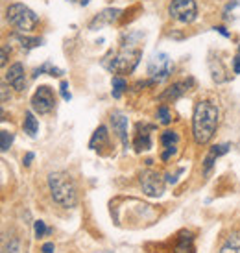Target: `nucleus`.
<instances>
[{"mask_svg": "<svg viewBox=\"0 0 240 253\" xmlns=\"http://www.w3.org/2000/svg\"><path fill=\"white\" fill-rule=\"evenodd\" d=\"M218 126V107L211 102H198L194 107V117H192V135L196 144H207L212 139V135Z\"/></svg>", "mask_w": 240, "mask_h": 253, "instance_id": "nucleus-1", "label": "nucleus"}, {"mask_svg": "<svg viewBox=\"0 0 240 253\" xmlns=\"http://www.w3.org/2000/svg\"><path fill=\"white\" fill-rule=\"evenodd\" d=\"M48 189L54 202L61 207L71 209L78 204V190L67 172H52L48 176Z\"/></svg>", "mask_w": 240, "mask_h": 253, "instance_id": "nucleus-2", "label": "nucleus"}, {"mask_svg": "<svg viewBox=\"0 0 240 253\" xmlns=\"http://www.w3.org/2000/svg\"><path fill=\"white\" fill-rule=\"evenodd\" d=\"M6 17L9 24L19 32H30V30L36 28L37 22H39V17L36 15V11H32L24 4H11L7 7Z\"/></svg>", "mask_w": 240, "mask_h": 253, "instance_id": "nucleus-3", "label": "nucleus"}, {"mask_svg": "<svg viewBox=\"0 0 240 253\" xmlns=\"http://www.w3.org/2000/svg\"><path fill=\"white\" fill-rule=\"evenodd\" d=\"M172 71H174V63L166 54L159 52V54L152 56L148 63V74L154 82H164L172 74Z\"/></svg>", "mask_w": 240, "mask_h": 253, "instance_id": "nucleus-4", "label": "nucleus"}, {"mask_svg": "<svg viewBox=\"0 0 240 253\" xmlns=\"http://www.w3.org/2000/svg\"><path fill=\"white\" fill-rule=\"evenodd\" d=\"M168 13L174 21L189 24V22H192L196 19L198 7H196L194 0H172V4L168 7Z\"/></svg>", "mask_w": 240, "mask_h": 253, "instance_id": "nucleus-5", "label": "nucleus"}, {"mask_svg": "<svg viewBox=\"0 0 240 253\" xmlns=\"http://www.w3.org/2000/svg\"><path fill=\"white\" fill-rule=\"evenodd\" d=\"M139 57H141V52L139 50H124L119 56H113L111 63H107L106 67L111 72H117V74H122V72H131L135 69V65L139 63Z\"/></svg>", "mask_w": 240, "mask_h": 253, "instance_id": "nucleus-6", "label": "nucleus"}, {"mask_svg": "<svg viewBox=\"0 0 240 253\" xmlns=\"http://www.w3.org/2000/svg\"><path fill=\"white\" fill-rule=\"evenodd\" d=\"M56 106V98H54V92L48 85H41L37 87V91L32 96V107L34 111H37L39 115H46L54 109Z\"/></svg>", "mask_w": 240, "mask_h": 253, "instance_id": "nucleus-7", "label": "nucleus"}, {"mask_svg": "<svg viewBox=\"0 0 240 253\" xmlns=\"http://www.w3.org/2000/svg\"><path fill=\"white\" fill-rule=\"evenodd\" d=\"M141 185L144 194H148V196H161L164 192V179L154 170H148V172L142 174Z\"/></svg>", "mask_w": 240, "mask_h": 253, "instance_id": "nucleus-8", "label": "nucleus"}, {"mask_svg": "<svg viewBox=\"0 0 240 253\" xmlns=\"http://www.w3.org/2000/svg\"><path fill=\"white\" fill-rule=\"evenodd\" d=\"M6 82L15 91H24L26 89V76H24V67L22 63H15L9 67V71L6 72Z\"/></svg>", "mask_w": 240, "mask_h": 253, "instance_id": "nucleus-9", "label": "nucleus"}, {"mask_svg": "<svg viewBox=\"0 0 240 253\" xmlns=\"http://www.w3.org/2000/svg\"><path fill=\"white\" fill-rule=\"evenodd\" d=\"M154 129V126H148V124H137V135H135L133 146L137 152H142V150H150L152 148V141H150V131Z\"/></svg>", "mask_w": 240, "mask_h": 253, "instance_id": "nucleus-10", "label": "nucleus"}, {"mask_svg": "<svg viewBox=\"0 0 240 253\" xmlns=\"http://www.w3.org/2000/svg\"><path fill=\"white\" fill-rule=\"evenodd\" d=\"M111 124L117 135L120 137V141L124 142V146H127V119L122 113H113L111 115Z\"/></svg>", "mask_w": 240, "mask_h": 253, "instance_id": "nucleus-11", "label": "nucleus"}, {"mask_svg": "<svg viewBox=\"0 0 240 253\" xmlns=\"http://www.w3.org/2000/svg\"><path fill=\"white\" fill-rule=\"evenodd\" d=\"M187 91H189V84H187V82H177V84H174L172 87H168L166 91L162 92L161 96H159V100H161V102H166V100H177V98H181Z\"/></svg>", "mask_w": 240, "mask_h": 253, "instance_id": "nucleus-12", "label": "nucleus"}, {"mask_svg": "<svg viewBox=\"0 0 240 253\" xmlns=\"http://www.w3.org/2000/svg\"><path fill=\"white\" fill-rule=\"evenodd\" d=\"M176 253H194V235L191 231H183L177 237Z\"/></svg>", "mask_w": 240, "mask_h": 253, "instance_id": "nucleus-13", "label": "nucleus"}, {"mask_svg": "<svg viewBox=\"0 0 240 253\" xmlns=\"http://www.w3.org/2000/svg\"><path fill=\"white\" fill-rule=\"evenodd\" d=\"M119 15H120V9H104V11L91 22V28L94 30L96 26L100 28V26H104V24H109V22H113Z\"/></svg>", "mask_w": 240, "mask_h": 253, "instance_id": "nucleus-14", "label": "nucleus"}, {"mask_svg": "<svg viewBox=\"0 0 240 253\" xmlns=\"http://www.w3.org/2000/svg\"><path fill=\"white\" fill-rule=\"evenodd\" d=\"M220 253H240V231H235L227 237L224 246L220 248Z\"/></svg>", "mask_w": 240, "mask_h": 253, "instance_id": "nucleus-15", "label": "nucleus"}, {"mask_svg": "<svg viewBox=\"0 0 240 253\" xmlns=\"http://www.w3.org/2000/svg\"><path fill=\"white\" fill-rule=\"evenodd\" d=\"M227 150H229V144H216V146L211 148V152L207 154V157H205V172H209L212 167V163H214V159L216 157H220V155L227 154Z\"/></svg>", "mask_w": 240, "mask_h": 253, "instance_id": "nucleus-16", "label": "nucleus"}, {"mask_svg": "<svg viewBox=\"0 0 240 253\" xmlns=\"http://www.w3.org/2000/svg\"><path fill=\"white\" fill-rule=\"evenodd\" d=\"M37 129H39V122H37V119L34 117V113L26 111V115H24V131H26L30 137H36Z\"/></svg>", "mask_w": 240, "mask_h": 253, "instance_id": "nucleus-17", "label": "nucleus"}, {"mask_svg": "<svg viewBox=\"0 0 240 253\" xmlns=\"http://www.w3.org/2000/svg\"><path fill=\"white\" fill-rule=\"evenodd\" d=\"M107 141V127L106 126H100L96 131H94V135H92L91 142H89V148H96V144H104V142Z\"/></svg>", "mask_w": 240, "mask_h": 253, "instance_id": "nucleus-18", "label": "nucleus"}, {"mask_svg": "<svg viewBox=\"0 0 240 253\" xmlns=\"http://www.w3.org/2000/svg\"><path fill=\"white\" fill-rule=\"evenodd\" d=\"M177 141H179V137H177L176 131H164L161 135V144L164 148H174L177 144Z\"/></svg>", "mask_w": 240, "mask_h": 253, "instance_id": "nucleus-19", "label": "nucleus"}, {"mask_svg": "<svg viewBox=\"0 0 240 253\" xmlns=\"http://www.w3.org/2000/svg\"><path fill=\"white\" fill-rule=\"evenodd\" d=\"M11 144H13V135L9 133V131H6V129H2L0 131V150L6 152V150H9Z\"/></svg>", "mask_w": 240, "mask_h": 253, "instance_id": "nucleus-20", "label": "nucleus"}, {"mask_svg": "<svg viewBox=\"0 0 240 253\" xmlns=\"http://www.w3.org/2000/svg\"><path fill=\"white\" fill-rule=\"evenodd\" d=\"M127 85H126V82L122 80L120 76H115L113 78V96L115 98H120V94L124 92V89H126Z\"/></svg>", "mask_w": 240, "mask_h": 253, "instance_id": "nucleus-21", "label": "nucleus"}, {"mask_svg": "<svg viewBox=\"0 0 240 253\" xmlns=\"http://www.w3.org/2000/svg\"><path fill=\"white\" fill-rule=\"evenodd\" d=\"M17 39H19V42L22 44V48H34V46H39V44H41V39H37V37H22V36H19Z\"/></svg>", "mask_w": 240, "mask_h": 253, "instance_id": "nucleus-22", "label": "nucleus"}, {"mask_svg": "<svg viewBox=\"0 0 240 253\" xmlns=\"http://www.w3.org/2000/svg\"><path fill=\"white\" fill-rule=\"evenodd\" d=\"M34 231H36L37 239H41V237H44V235H50V229L46 227V224H44L42 220H37L36 224H34Z\"/></svg>", "mask_w": 240, "mask_h": 253, "instance_id": "nucleus-23", "label": "nucleus"}, {"mask_svg": "<svg viewBox=\"0 0 240 253\" xmlns=\"http://www.w3.org/2000/svg\"><path fill=\"white\" fill-rule=\"evenodd\" d=\"M157 119L161 120V124H168L170 120H172V115H170L168 107H159V111H157Z\"/></svg>", "mask_w": 240, "mask_h": 253, "instance_id": "nucleus-24", "label": "nucleus"}, {"mask_svg": "<svg viewBox=\"0 0 240 253\" xmlns=\"http://www.w3.org/2000/svg\"><path fill=\"white\" fill-rule=\"evenodd\" d=\"M61 96H63V100H71V91H69V84L67 82H63L61 84Z\"/></svg>", "mask_w": 240, "mask_h": 253, "instance_id": "nucleus-25", "label": "nucleus"}, {"mask_svg": "<svg viewBox=\"0 0 240 253\" xmlns=\"http://www.w3.org/2000/svg\"><path fill=\"white\" fill-rule=\"evenodd\" d=\"M174 154H176V146H174V148H166V152H164V154L161 155L162 161H166V159H168L170 155H174Z\"/></svg>", "mask_w": 240, "mask_h": 253, "instance_id": "nucleus-26", "label": "nucleus"}, {"mask_svg": "<svg viewBox=\"0 0 240 253\" xmlns=\"http://www.w3.org/2000/svg\"><path fill=\"white\" fill-rule=\"evenodd\" d=\"M41 253H54V244H52V242H46V244L41 248Z\"/></svg>", "mask_w": 240, "mask_h": 253, "instance_id": "nucleus-27", "label": "nucleus"}, {"mask_svg": "<svg viewBox=\"0 0 240 253\" xmlns=\"http://www.w3.org/2000/svg\"><path fill=\"white\" fill-rule=\"evenodd\" d=\"M32 161H34V154L30 152V154H26V157H24V165H26V167H30V165H32Z\"/></svg>", "mask_w": 240, "mask_h": 253, "instance_id": "nucleus-28", "label": "nucleus"}, {"mask_svg": "<svg viewBox=\"0 0 240 253\" xmlns=\"http://www.w3.org/2000/svg\"><path fill=\"white\" fill-rule=\"evenodd\" d=\"M6 61H7V46H2V61L0 63L6 65Z\"/></svg>", "mask_w": 240, "mask_h": 253, "instance_id": "nucleus-29", "label": "nucleus"}, {"mask_svg": "<svg viewBox=\"0 0 240 253\" xmlns=\"http://www.w3.org/2000/svg\"><path fill=\"white\" fill-rule=\"evenodd\" d=\"M235 72H237V74H240V56L235 57Z\"/></svg>", "mask_w": 240, "mask_h": 253, "instance_id": "nucleus-30", "label": "nucleus"}, {"mask_svg": "<svg viewBox=\"0 0 240 253\" xmlns=\"http://www.w3.org/2000/svg\"><path fill=\"white\" fill-rule=\"evenodd\" d=\"M216 30H218V32H220V34H222L224 37H229V34H227V30H226V28H222V26H218Z\"/></svg>", "mask_w": 240, "mask_h": 253, "instance_id": "nucleus-31", "label": "nucleus"}]
</instances>
